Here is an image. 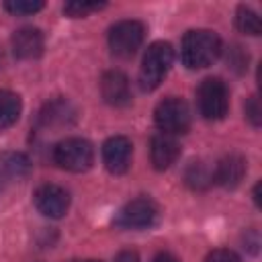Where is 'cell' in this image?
Instances as JSON below:
<instances>
[{
  "mask_svg": "<svg viewBox=\"0 0 262 262\" xmlns=\"http://www.w3.org/2000/svg\"><path fill=\"white\" fill-rule=\"evenodd\" d=\"M221 55V39L209 29H192L182 37L180 57L188 70L211 66Z\"/></svg>",
  "mask_w": 262,
  "mask_h": 262,
  "instance_id": "6da1fadb",
  "label": "cell"
},
{
  "mask_svg": "<svg viewBox=\"0 0 262 262\" xmlns=\"http://www.w3.org/2000/svg\"><path fill=\"white\" fill-rule=\"evenodd\" d=\"M172 61H174V49L168 41H156L147 47L145 55H143V61H141V68H139V86L141 90L149 92V90H156L166 74L170 72L172 68Z\"/></svg>",
  "mask_w": 262,
  "mask_h": 262,
  "instance_id": "7a4b0ae2",
  "label": "cell"
},
{
  "mask_svg": "<svg viewBox=\"0 0 262 262\" xmlns=\"http://www.w3.org/2000/svg\"><path fill=\"white\" fill-rule=\"evenodd\" d=\"M53 162L68 172H86L94 162V147L88 139L66 137L53 147Z\"/></svg>",
  "mask_w": 262,
  "mask_h": 262,
  "instance_id": "3957f363",
  "label": "cell"
},
{
  "mask_svg": "<svg viewBox=\"0 0 262 262\" xmlns=\"http://www.w3.org/2000/svg\"><path fill=\"white\" fill-rule=\"evenodd\" d=\"M199 111L207 121H221L229 111V90L221 78H205L196 88Z\"/></svg>",
  "mask_w": 262,
  "mask_h": 262,
  "instance_id": "277c9868",
  "label": "cell"
},
{
  "mask_svg": "<svg viewBox=\"0 0 262 262\" xmlns=\"http://www.w3.org/2000/svg\"><path fill=\"white\" fill-rule=\"evenodd\" d=\"M154 121L160 127L162 133L166 135H180L190 129V108L188 104L178 98V96H168L164 98L156 111H154Z\"/></svg>",
  "mask_w": 262,
  "mask_h": 262,
  "instance_id": "5b68a950",
  "label": "cell"
},
{
  "mask_svg": "<svg viewBox=\"0 0 262 262\" xmlns=\"http://www.w3.org/2000/svg\"><path fill=\"white\" fill-rule=\"evenodd\" d=\"M160 217V207L156 201L147 196H139L123 205L115 217V225L119 229H149L158 223Z\"/></svg>",
  "mask_w": 262,
  "mask_h": 262,
  "instance_id": "8992f818",
  "label": "cell"
},
{
  "mask_svg": "<svg viewBox=\"0 0 262 262\" xmlns=\"http://www.w3.org/2000/svg\"><path fill=\"white\" fill-rule=\"evenodd\" d=\"M145 37V27L139 20H119L108 31V47L115 57L129 59L137 53Z\"/></svg>",
  "mask_w": 262,
  "mask_h": 262,
  "instance_id": "52a82bcc",
  "label": "cell"
},
{
  "mask_svg": "<svg viewBox=\"0 0 262 262\" xmlns=\"http://www.w3.org/2000/svg\"><path fill=\"white\" fill-rule=\"evenodd\" d=\"M33 203L37 211L43 213L45 217L59 219L70 209V194L66 188L57 184H41L33 194Z\"/></svg>",
  "mask_w": 262,
  "mask_h": 262,
  "instance_id": "ba28073f",
  "label": "cell"
},
{
  "mask_svg": "<svg viewBox=\"0 0 262 262\" xmlns=\"http://www.w3.org/2000/svg\"><path fill=\"white\" fill-rule=\"evenodd\" d=\"M133 145L125 135H113L102 143V162L111 174H125L131 166Z\"/></svg>",
  "mask_w": 262,
  "mask_h": 262,
  "instance_id": "9c48e42d",
  "label": "cell"
},
{
  "mask_svg": "<svg viewBox=\"0 0 262 262\" xmlns=\"http://www.w3.org/2000/svg\"><path fill=\"white\" fill-rule=\"evenodd\" d=\"M100 94L102 100L115 108H123L131 104V86L129 78L121 70H108L100 78Z\"/></svg>",
  "mask_w": 262,
  "mask_h": 262,
  "instance_id": "30bf717a",
  "label": "cell"
},
{
  "mask_svg": "<svg viewBox=\"0 0 262 262\" xmlns=\"http://www.w3.org/2000/svg\"><path fill=\"white\" fill-rule=\"evenodd\" d=\"M10 45H12V53L16 59L31 61V59L41 57V53L45 49V37L41 33V29H37V27H23V29L14 31Z\"/></svg>",
  "mask_w": 262,
  "mask_h": 262,
  "instance_id": "8fae6325",
  "label": "cell"
},
{
  "mask_svg": "<svg viewBox=\"0 0 262 262\" xmlns=\"http://www.w3.org/2000/svg\"><path fill=\"white\" fill-rule=\"evenodd\" d=\"M246 176V158L239 154H227L213 166V184L223 188H235Z\"/></svg>",
  "mask_w": 262,
  "mask_h": 262,
  "instance_id": "7c38bea8",
  "label": "cell"
},
{
  "mask_svg": "<svg viewBox=\"0 0 262 262\" xmlns=\"http://www.w3.org/2000/svg\"><path fill=\"white\" fill-rule=\"evenodd\" d=\"M39 125L43 129H59V127H70L76 123V108L70 100L66 98H55L39 111L37 117Z\"/></svg>",
  "mask_w": 262,
  "mask_h": 262,
  "instance_id": "4fadbf2b",
  "label": "cell"
},
{
  "mask_svg": "<svg viewBox=\"0 0 262 262\" xmlns=\"http://www.w3.org/2000/svg\"><path fill=\"white\" fill-rule=\"evenodd\" d=\"M180 156V143L174 139V135L158 133L151 137L149 143V158L156 170H168Z\"/></svg>",
  "mask_w": 262,
  "mask_h": 262,
  "instance_id": "5bb4252c",
  "label": "cell"
},
{
  "mask_svg": "<svg viewBox=\"0 0 262 262\" xmlns=\"http://www.w3.org/2000/svg\"><path fill=\"white\" fill-rule=\"evenodd\" d=\"M23 111L20 96L10 90H0V129L12 127Z\"/></svg>",
  "mask_w": 262,
  "mask_h": 262,
  "instance_id": "9a60e30c",
  "label": "cell"
},
{
  "mask_svg": "<svg viewBox=\"0 0 262 262\" xmlns=\"http://www.w3.org/2000/svg\"><path fill=\"white\" fill-rule=\"evenodd\" d=\"M184 182L192 190H207L213 184V168L201 160L190 162L184 172Z\"/></svg>",
  "mask_w": 262,
  "mask_h": 262,
  "instance_id": "2e32d148",
  "label": "cell"
},
{
  "mask_svg": "<svg viewBox=\"0 0 262 262\" xmlns=\"http://www.w3.org/2000/svg\"><path fill=\"white\" fill-rule=\"evenodd\" d=\"M235 27L244 33V35H260L262 25H260V16L250 8V6H237L235 12Z\"/></svg>",
  "mask_w": 262,
  "mask_h": 262,
  "instance_id": "e0dca14e",
  "label": "cell"
},
{
  "mask_svg": "<svg viewBox=\"0 0 262 262\" xmlns=\"http://www.w3.org/2000/svg\"><path fill=\"white\" fill-rule=\"evenodd\" d=\"M43 0H6L4 8L14 16H29L43 8Z\"/></svg>",
  "mask_w": 262,
  "mask_h": 262,
  "instance_id": "ac0fdd59",
  "label": "cell"
},
{
  "mask_svg": "<svg viewBox=\"0 0 262 262\" xmlns=\"http://www.w3.org/2000/svg\"><path fill=\"white\" fill-rule=\"evenodd\" d=\"M106 4L104 2H86V0H72L63 6V12L72 18H82V16H88L90 12H96L100 8H104Z\"/></svg>",
  "mask_w": 262,
  "mask_h": 262,
  "instance_id": "d6986e66",
  "label": "cell"
},
{
  "mask_svg": "<svg viewBox=\"0 0 262 262\" xmlns=\"http://www.w3.org/2000/svg\"><path fill=\"white\" fill-rule=\"evenodd\" d=\"M2 168H4L6 174L18 178V176L27 174V170H29V160H27V156H23V154H6V156L2 158Z\"/></svg>",
  "mask_w": 262,
  "mask_h": 262,
  "instance_id": "ffe728a7",
  "label": "cell"
},
{
  "mask_svg": "<svg viewBox=\"0 0 262 262\" xmlns=\"http://www.w3.org/2000/svg\"><path fill=\"white\" fill-rule=\"evenodd\" d=\"M244 113H246V119L254 125V127H260L262 123V111H260V102L256 96H250L244 104Z\"/></svg>",
  "mask_w": 262,
  "mask_h": 262,
  "instance_id": "44dd1931",
  "label": "cell"
},
{
  "mask_svg": "<svg viewBox=\"0 0 262 262\" xmlns=\"http://www.w3.org/2000/svg\"><path fill=\"white\" fill-rule=\"evenodd\" d=\"M205 262H242V260H239V256L235 252L225 250V248H219V250L209 252V256H207Z\"/></svg>",
  "mask_w": 262,
  "mask_h": 262,
  "instance_id": "7402d4cb",
  "label": "cell"
},
{
  "mask_svg": "<svg viewBox=\"0 0 262 262\" xmlns=\"http://www.w3.org/2000/svg\"><path fill=\"white\" fill-rule=\"evenodd\" d=\"M115 262H139V256L133 250H123V252L117 254V260Z\"/></svg>",
  "mask_w": 262,
  "mask_h": 262,
  "instance_id": "603a6c76",
  "label": "cell"
},
{
  "mask_svg": "<svg viewBox=\"0 0 262 262\" xmlns=\"http://www.w3.org/2000/svg\"><path fill=\"white\" fill-rule=\"evenodd\" d=\"M154 262H180V260L174 254H170V252H162V254H158L154 258Z\"/></svg>",
  "mask_w": 262,
  "mask_h": 262,
  "instance_id": "cb8c5ba5",
  "label": "cell"
},
{
  "mask_svg": "<svg viewBox=\"0 0 262 262\" xmlns=\"http://www.w3.org/2000/svg\"><path fill=\"white\" fill-rule=\"evenodd\" d=\"M84 262H98V260H84Z\"/></svg>",
  "mask_w": 262,
  "mask_h": 262,
  "instance_id": "d4e9b609",
  "label": "cell"
},
{
  "mask_svg": "<svg viewBox=\"0 0 262 262\" xmlns=\"http://www.w3.org/2000/svg\"><path fill=\"white\" fill-rule=\"evenodd\" d=\"M0 63H2V53H0Z\"/></svg>",
  "mask_w": 262,
  "mask_h": 262,
  "instance_id": "484cf974",
  "label": "cell"
}]
</instances>
